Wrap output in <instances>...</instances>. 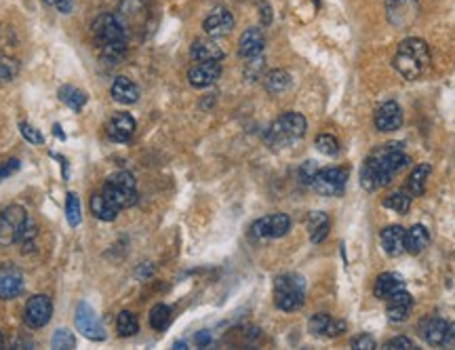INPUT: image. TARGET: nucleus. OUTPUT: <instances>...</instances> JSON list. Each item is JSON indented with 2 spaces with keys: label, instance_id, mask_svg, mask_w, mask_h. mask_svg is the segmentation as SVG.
Here are the masks:
<instances>
[{
  "label": "nucleus",
  "instance_id": "obj_1",
  "mask_svg": "<svg viewBox=\"0 0 455 350\" xmlns=\"http://www.w3.org/2000/svg\"><path fill=\"white\" fill-rule=\"evenodd\" d=\"M409 163V156L402 150V144L392 142L373 150L360 167V186L367 192H375L392 182V177L402 171Z\"/></svg>",
  "mask_w": 455,
  "mask_h": 350
},
{
  "label": "nucleus",
  "instance_id": "obj_2",
  "mask_svg": "<svg viewBox=\"0 0 455 350\" xmlns=\"http://www.w3.org/2000/svg\"><path fill=\"white\" fill-rule=\"evenodd\" d=\"M392 64L402 79L415 81L430 68V49L421 39H405L398 45Z\"/></svg>",
  "mask_w": 455,
  "mask_h": 350
},
{
  "label": "nucleus",
  "instance_id": "obj_3",
  "mask_svg": "<svg viewBox=\"0 0 455 350\" xmlns=\"http://www.w3.org/2000/svg\"><path fill=\"white\" fill-rule=\"evenodd\" d=\"M308 123L299 112H285L266 131V144L270 148H287L306 135Z\"/></svg>",
  "mask_w": 455,
  "mask_h": 350
},
{
  "label": "nucleus",
  "instance_id": "obj_4",
  "mask_svg": "<svg viewBox=\"0 0 455 350\" xmlns=\"http://www.w3.org/2000/svg\"><path fill=\"white\" fill-rule=\"evenodd\" d=\"M306 295V283L297 274H280L274 281V304L278 310H299Z\"/></svg>",
  "mask_w": 455,
  "mask_h": 350
},
{
  "label": "nucleus",
  "instance_id": "obj_5",
  "mask_svg": "<svg viewBox=\"0 0 455 350\" xmlns=\"http://www.w3.org/2000/svg\"><path fill=\"white\" fill-rule=\"evenodd\" d=\"M102 194L116 207V209H127L137 203V184L135 177L129 171H118L112 173L106 184Z\"/></svg>",
  "mask_w": 455,
  "mask_h": 350
},
{
  "label": "nucleus",
  "instance_id": "obj_6",
  "mask_svg": "<svg viewBox=\"0 0 455 350\" xmlns=\"http://www.w3.org/2000/svg\"><path fill=\"white\" fill-rule=\"evenodd\" d=\"M28 213L22 205H9L0 213V247H9L20 241L26 224H28Z\"/></svg>",
  "mask_w": 455,
  "mask_h": 350
},
{
  "label": "nucleus",
  "instance_id": "obj_7",
  "mask_svg": "<svg viewBox=\"0 0 455 350\" xmlns=\"http://www.w3.org/2000/svg\"><path fill=\"white\" fill-rule=\"evenodd\" d=\"M74 325L81 331V335H85L87 339H93V342H104L106 339V327H104L102 318L97 316V312L87 302H81L76 306Z\"/></svg>",
  "mask_w": 455,
  "mask_h": 350
},
{
  "label": "nucleus",
  "instance_id": "obj_8",
  "mask_svg": "<svg viewBox=\"0 0 455 350\" xmlns=\"http://www.w3.org/2000/svg\"><path fill=\"white\" fill-rule=\"evenodd\" d=\"M93 34L97 45L106 43H127V30L118 15L104 13L93 22Z\"/></svg>",
  "mask_w": 455,
  "mask_h": 350
},
{
  "label": "nucleus",
  "instance_id": "obj_9",
  "mask_svg": "<svg viewBox=\"0 0 455 350\" xmlns=\"http://www.w3.org/2000/svg\"><path fill=\"white\" fill-rule=\"evenodd\" d=\"M348 182V171L341 167H329L316 173L312 188L316 190V194L320 196H339L346 188Z\"/></svg>",
  "mask_w": 455,
  "mask_h": 350
},
{
  "label": "nucleus",
  "instance_id": "obj_10",
  "mask_svg": "<svg viewBox=\"0 0 455 350\" xmlns=\"http://www.w3.org/2000/svg\"><path fill=\"white\" fill-rule=\"evenodd\" d=\"M417 0H386V20L398 30L409 28L417 20Z\"/></svg>",
  "mask_w": 455,
  "mask_h": 350
},
{
  "label": "nucleus",
  "instance_id": "obj_11",
  "mask_svg": "<svg viewBox=\"0 0 455 350\" xmlns=\"http://www.w3.org/2000/svg\"><path fill=\"white\" fill-rule=\"evenodd\" d=\"M53 316V302L49 295H32L26 304V310H24V321L30 329H41L45 327Z\"/></svg>",
  "mask_w": 455,
  "mask_h": 350
},
{
  "label": "nucleus",
  "instance_id": "obj_12",
  "mask_svg": "<svg viewBox=\"0 0 455 350\" xmlns=\"http://www.w3.org/2000/svg\"><path fill=\"white\" fill-rule=\"evenodd\" d=\"M291 228V220L289 215L285 213H272V215H266L262 220H257L253 224V236L255 238H280L289 232Z\"/></svg>",
  "mask_w": 455,
  "mask_h": 350
},
{
  "label": "nucleus",
  "instance_id": "obj_13",
  "mask_svg": "<svg viewBox=\"0 0 455 350\" xmlns=\"http://www.w3.org/2000/svg\"><path fill=\"white\" fill-rule=\"evenodd\" d=\"M24 291V272L15 264L0 266V299H13Z\"/></svg>",
  "mask_w": 455,
  "mask_h": 350
},
{
  "label": "nucleus",
  "instance_id": "obj_14",
  "mask_svg": "<svg viewBox=\"0 0 455 350\" xmlns=\"http://www.w3.org/2000/svg\"><path fill=\"white\" fill-rule=\"evenodd\" d=\"M346 321H339V318H333L325 312H316L310 316L308 321V329L312 335H318V337H337L346 331Z\"/></svg>",
  "mask_w": 455,
  "mask_h": 350
},
{
  "label": "nucleus",
  "instance_id": "obj_15",
  "mask_svg": "<svg viewBox=\"0 0 455 350\" xmlns=\"http://www.w3.org/2000/svg\"><path fill=\"white\" fill-rule=\"evenodd\" d=\"M219 76H222V64L219 62H198L194 68H190L188 83L196 89H205V87H211L213 83H217Z\"/></svg>",
  "mask_w": 455,
  "mask_h": 350
},
{
  "label": "nucleus",
  "instance_id": "obj_16",
  "mask_svg": "<svg viewBox=\"0 0 455 350\" xmlns=\"http://www.w3.org/2000/svg\"><path fill=\"white\" fill-rule=\"evenodd\" d=\"M135 127H137V125H135V119H133L131 114H127V112H116V114L108 121L106 133H108V137H110L112 142L125 144V142H129V140L133 137Z\"/></svg>",
  "mask_w": 455,
  "mask_h": 350
},
{
  "label": "nucleus",
  "instance_id": "obj_17",
  "mask_svg": "<svg viewBox=\"0 0 455 350\" xmlns=\"http://www.w3.org/2000/svg\"><path fill=\"white\" fill-rule=\"evenodd\" d=\"M449 327H451V323H447L444 318L428 316L426 321L419 323V333L423 335V339L430 346H447L449 344Z\"/></svg>",
  "mask_w": 455,
  "mask_h": 350
},
{
  "label": "nucleus",
  "instance_id": "obj_18",
  "mask_svg": "<svg viewBox=\"0 0 455 350\" xmlns=\"http://www.w3.org/2000/svg\"><path fill=\"white\" fill-rule=\"evenodd\" d=\"M234 28V18L230 11L226 9H215L213 13H209L203 22V30L207 36L211 39H219V36H228Z\"/></svg>",
  "mask_w": 455,
  "mask_h": 350
},
{
  "label": "nucleus",
  "instance_id": "obj_19",
  "mask_svg": "<svg viewBox=\"0 0 455 350\" xmlns=\"http://www.w3.org/2000/svg\"><path fill=\"white\" fill-rule=\"evenodd\" d=\"M402 125V110L396 102H386L375 112V127L381 133H392Z\"/></svg>",
  "mask_w": 455,
  "mask_h": 350
},
{
  "label": "nucleus",
  "instance_id": "obj_20",
  "mask_svg": "<svg viewBox=\"0 0 455 350\" xmlns=\"http://www.w3.org/2000/svg\"><path fill=\"white\" fill-rule=\"evenodd\" d=\"M224 49L215 43V39H196L190 47V58L194 62H222Z\"/></svg>",
  "mask_w": 455,
  "mask_h": 350
},
{
  "label": "nucleus",
  "instance_id": "obj_21",
  "mask_svg": "<svg viewBox=\"0 0 455 350\" xmlns=\"http://www.w3.org/2000/svg\"><path fill=\"white\" fill-rule=\"evenodd\" d=\"M388 299V306H386V312H388V318L394 321V323H400L409 316L411 308H413V297L407 289H400L396 293H392Z\"/></svg>",
  "mask_w": 455,
  "mask_h": 350
},
{
  "label": "nucleus",
  "instance_id": "obj_22",
  "mask_svg": "<svg viewBox=\"0 0 455 350\" xmlns=\"http://www.w3.org/2000/svg\"><path fill=\"white\" fill-rule=\"evenodd\" d=\"M264 34L259 28H249L240 34V41H238V55L245 58V60H251V58H257L262 55L264 51Z\"/></svg>",
  "mask_w": 455,
  "mask_h": 350
},
{
  "label": "nucleus",
  "instance_id": "obj_23",
  "mask_svg": "<svg viewBox=\"0 0 455 350\" xmlns=\"http://www.w3.org/2000/svg\"><path fill=\"white\" fill-rule=\"evenodd\" d=\"M110 93H112L114 102H118L123 106H131L140 100V87L127 76H116L112 87H110Z\"/></svg>",
  "mask_w": 455,
  "mask_h": 350
},
{
  "label": "nucleus",
  "instance_id": "obj_24",
  "mask_svg": "<svg viewBox=\"0 0 455 350\" xmlns=\"http://www.w3.org/2000/svg\"><path fill=\"white\" fill-rule=\"evenodd\" d=\"M428 245H430V232L426 226L415 224L409 230H405V251H409L411 255L421 253Z\"/></svg>",
  "mask_w": 455,
  "mask_h": 350
},
{
  "label": "nucleus",
  "instance_id": "obj_25",
  "mask_svg": "<svg viewBox=\"0 0 455 350\" xmlns=\"http://www.w3.org/2000/svg\"><path fill=\"white\" fill-rule=\"evenodd\" d=\"M381 247L388 255H400L405 253V228L400 226H388L381 230Z\"/></svg>",
  "mask_w": 455,
  "mask_h": 350
},
{
  "label": "nucleus",
  "instance_id": "obj_26",
  "mask_svg": "<svg viewBox=\"0 0 455 350\" xmlns=\"http://www.w3.org/2000/svg\"><path fill=\"white\" fill-rule=\"evenodd\" d=\"M306 228H308V234H310V241L312 243H322L329 234V228H331V220L325 211H312L306 220Z\"/></svg>",
  "mask_w": 455,
  "mask_h": 350
},
{
  "label": "nucleus",
  "instance_id": "obj_27",
  "mask_svg": "<svg viewBox=\"0 0 455 350\" xmlns=\"http://www.w3.org/2000/svg\"><path fill=\"white\" fill-rule=\"evenodd\" d=\"M400 289H405L402 276L396 274V272H383V274L377 276L375 287H373V293H375V297L386 299V297H390L392 293H396V291H400Z\"/></svg>",
  "mask_w": 455,
  "mask_h": 350
},
{
  "label": "nucleus",
  "instance_id": "obj_28",
  "mask_svg": "<svg viewBox=\"0 0 455 350\" xmlns=\"http://www.w3.org/2000/svg\"><path fill=\"white\" fill-rule=\"evenodd\" d=\"M430 171H432L430 165H419V167H415V169L411 171V175L407 177V186H405V190L411 194V198L423 194V190H426V180L430 177Z\"/></svg>",
  "mask_w": 455,
  "mask_h": 350
},
{
  "label": "nucleus",
  "instance_id": "obj_29",
  "mask_svg": "<svg viewBox=\"0 0 455 350\" xmlns=\"http://www.w3.org/2000/svg\"><path fill=\"white\" fill-rule=\"evenodd\" d=\"M264 87L272 95L283 93L291 87V74L287 70H272L264 76Z\"/></svg>",
  "mask_w": 455,
  "mask_h": 350
},
{
  "label": "nucleus",
  "instance_id": "obj_30",
  "mask_svg": "<svg viewBox=\"0 0 455 350\" xmlns=\"http://www.w3.org/2000/svg\"><path fill=\"white\" fill-rule=\"evenodd\" d=\"M91 211L102 222H114L121 209H116L104 194H95V196H91Z\"/></svg>",
  "mask_w": 455,
  "mask_h": 350
},
{
  "label": "nucleus",
  "instance_id": "obj_31",
  "mask_svg": "<svg viewBox=\"0 0 455 350\" xmlns=\"http://www.w3.org/2000/svg\"><path fill=\"white\" fill-rule=\"evenodd\" d=\"M60 100H62L68 108H72V110H76V112L83 110L85 104H87V95H85L81 89L72 87V85H66V87L60 89Z\"/></svg>",
  "mask_w": 455,
  "mask_h": 350
},
{
  "label": "nucleus",
  "instance_id": "obj_32",
  "mask_svg": "<svg viewBox=\"0 0 455 350\" xmlns=\"http://www.w3.org/2000/svg\"><path fill=\"white\" fill-rule=\"evenodd\" d=\"M100 58L108 64H118L127 55V43H106L97 45Z\"/></svg>",
  "mask_w": 455,
  "mask_h": 350
},
{
  "label": "nucleus",
  "instance_id": "obj_33",
  "mask_svg": "<svg viewBox=\"0 0 455 350\" xmlns=\"http://www.w3.org/2000/svg\"><path fill=\"white\" fill-rule=\"evenodd\" d=\"M171 316H173V310H171L167 304H156V306L150 310V327L156 329V331H163V329L169 327Z\"/></svg>",
  "mask_w": 455,
  "mask_h": 350
},
{
  "label": "nucleus",
  "instance_id": "obj_34",
  "mask_svg": "<svg viewBox=\"0 0 455 350\" xmlns=\"http://www.w3.org/2000/svg\"><path fill=\"white\" fill-rule=\"evenodd\" d=\"M116 331H118V335H123V337L135 335V333L140 331V321H137V316H135L133 312H129V310H123V312L118 314V318H116Z\"/></svg>",
  "mask_w": 455,
  "mask_h": 350
},
{
  "label": "nucleus",
  "instance_id": "obj_35",
  "mask_svg": "<svg viewBox=\"0 0 455 350\" xmlns=\"http://www.w3.org/2000/svg\"><path fill=\"white\" fill-rule=\"evenodd\" d=\"M66 220L72 228H76L83 220V207H81V198L74 192H68L66 196Z\"/></svg>",
  "mask_w": 455,
  "mask_h": 350
},
{
  "label": "nucleus",
  "instance_id": "obj_36",
  "mask_svg": "<svg viewBox=\"0 0 455 350\" xmlns=\"http://www.w3.org/2000/svg\"><path fill=\"white\" fill-rule=\"evenodd\" d=\"M383 207L396 211V213H407L409 207H411V194L405 190V192H394L390 194L388 198H383Z\"/></svg>",
  "mask_w": 455,
  "mask_h": 350
},
{
  "label": "nucleus",
  "instance_id": "obj_37",
  "mask_svg": "<svg viewBox=\"0 0 455 350\" xmlns=\"http://www.w3.org/2000/svg\"><path fill=\"white\" fill-rule=\"evenodd\" d=\"M20 74V62L9 55H0V83H11Z\"/></svg>",
  "mask_w": 455,
  "mask_h": 350
},
{
  "label": "nucleus",
  "instance_id": "obj_38",
  "mask_svg": "<svg viewBox=\"0 0 455 350\" xmlns=\"http://www.w3.org/2000/svg\"><path fill=\"white\" fill-rule=\"evenodd\" d=\"M314 146H316L318 152H322V154H327V156H335V154L339 152V142H337L333 135H329V133L318 135L316 142H314Z\"/></svg>",
  "mask_w": 455,
  "mask_h": 350
},
{
  "label": "nucleus",
  "instance_id": "obj_39",
  "mask_svg": "<svg viewBox=\"0 0 455 350\" xmlns=\"http://www.w3.org/2000/svg\"><path fill=\"white\" fill-rule=\"evenodd\" d=\"M51 346H53V348H60V350H62V348L70 350V348L76 346V337H74V333H72L70 329L62 327V329H57V331L53 333Z\"/></svg>",
  "mask_w": 455,
  "mask_h": 350
},
{
  "label": "nucleus",
  "instance_id": "obj_40",
  "mask_svg": "<svg viewBox=\"0 0 455 350\" xmlns=\"http://www.w3.org/2000/svg\"><path fill=\"white\" fill-rule=\"evenodd\" d=\"M20 131H22L24 140H26V142H30V144H34V146H41V144L45 142L43 133H41L36 127H32L30 123H20Z\"/></svg>",
  "mask_w": 455,
  "mask_h": 350
},
{
  "label": "nucleus",
  "instance_id": "obj_41",
  "mask_svg": "<svg viewBox=\"0 0 455 350\" xmlns=\"http://www.w3.org/2000/svg\"><path fill=\"white\" fill-rule=\"evenodd\" d=\"M318 171H320V169H318V165H316L314 161H306V163L299 167V182L306 184V186H312V182H314V177H316Z\"/></svg>",
  "mask_w": 455,
  "mask_h": 350
},
{
  "label": "nucleus",
  "instance_id": "obj_42",
  "mask_svg": "<svg viewBox=\"0 0 455 350\" xmlns=\"http://www.w3.org/2000/svg\"><path fill=\"white\" fill-rule=\"evenodd\" d=\"M262 70H264V58L257 55V58H251V60H249L245 74H247V79L253 81V79H259V76H262Z\"/></svg>",
  "mask_w": 455,
  "mask_h": 350
},
{
  "label": "nucleus",
  "instance_id": "obj_43",
  "mask_svg": "<svg viewBox=\"0 0 455 350\" xmlns=\"http://www.w3.org/2000/svg\"><path fill=\"white\" fill-rule=\"evenodd\" d=\"M386 348H394V350H413V348H417V346H415L413 339H409V337H405V335H398V337L388 339V342H386Z\"/></svg>",
  "mask_w": 455,
  "mask_h": 350
},
{
  "label": "nucleus",
  "instance_id": "obj_44",
  "mask_svg": "<svg viewBox=\"0 0 455 350\" xmlns=\"http://www.w3.org/2000/svg\"><path fill=\"white\" fill-rule=\"evenodd\" d=\"M20 167H22V163H20L18 159H9V161H5L3 165H0V182H5L7 177H11Z\"/></svg>",
  "mask_w": 455,
  "mask_h": 350
},
{
  "label": "nucleus",
  "instance_id": "obj_45",
  "mask_svg": "<svg viewBox=\"0 0 455 350\" xmlns=\"http://www.w3.org/2000/svg\"><path fill=\"white\" fill-rule=\"evenodd\" d=\"M352 346L358 348V350H373V348H375V339H373V335H369V333H360L358 337L352 339Z\"/></svg>",
  "mask_w": 455,
  "mask_h": 350
},
{
  "label": "nucleus",
  "instance_id": "obj_46",
  "mask_svg": "<svg viewBox=\"0 0 455 350\" xmlns=\"http://www.w3.org/2000/svg\"><path fill=\"white\" fill-rule=\"evenodd\" d=\"M45 3L51 5V7H55L60 13H70L72 7H74V0H45Z\"/></svg>",
  "mask_w": 455,
  "mask_h": 350
},
{
  "label": "nucleus",
  "instance_id": "obj_47",
  "mask_svg": "<svg viewBox=\"0 0 455 350\" xmlns=\"http://www.w3.org/2000/svg\"><path fill=\"white\" fill-rule=\"evenodd\" d=\"M194 342H196V346H207V344H211V335H209V331H201V333H196Z\"/></svg>",
  "mask_w": 455,
  "mask_h": 350
},
{
  "label": "nucleus",
  "instance_id": "obj_48",
  "mask_svg": "<svg viewBox=\"0 0 455 350\" xmlns=\"http://www.w3.org/2000/svg\"><path fill=\"white\" fill-rule=\"evenodd\" d=\"M5 346V337H3V333H0V348Z\"/></svg>",
  "mask_w": 455,
  "mask_h": 350
}]
</instances>
